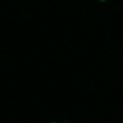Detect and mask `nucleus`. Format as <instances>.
<instances>
[{"mask_svg":"<svg viewBox=\"0 0 123 123\" xmlns=\"http://www.w3.org/2000/svg\"><path fill=\"white\" fill-rule=\"evenodd\" d=\"M49 123H56V122H49Z\"/></svg>","mask_w":123,"mask_h":123,"instance_id":"f257e3e1","label":"nucleus"}]
</instances>
